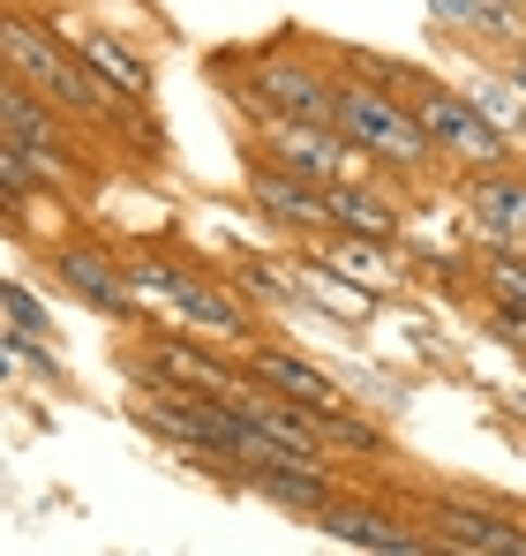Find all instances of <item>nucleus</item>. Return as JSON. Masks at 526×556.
Segmentation results:
<instances>
[{"label":"nucleus","mask_w":526,"mask_h":556,"mask_svg":"<svg viewBox=\"0 0 526 556\" xmlns=\"http://www.w3.org/2000/svg\"><path fill=\"white\" fill-rule=\"evenodd\" d=\"M0 331H15V339H46V346H61V339H53V316L38 308V293H30L23 278H8V286H0Z\"/></svg>","instance_id":"20"},{"label":"nucleus","mask_w":526,"mask_h":556,"mask_svg":"<svg viewBox=\"0 0 526 556\" xmlns=\"http://www.w3.org/2000/svg\"><path fill=\"white\" fill-rule=\"evenodd\" d=\"M489 331H497L512 354H526V308H489Z\"/></svg>","instance_id":"21"},{"label":"nucleus","mask_w":526,"mask_h":556,"mask_svg":"<svg viewBox=\"0 0 526 556\" xmlns=\"http://www.w3.org/2000/svg\"><path fill=\"white\" fill-rule=\"evenodd\" d=\"M8 76H23L38 98H53L61 113H76V121H98V128H128V136H151V121H143V98L113 91V84H98L90 76V61L76 53V38H53V23H38V15H8Z\"/></svg>","instance_id":"1"},{"label":"nucleus","mask_w":526,"mask_h":556,"mask_svg":"<svg viewBox=\"0 0 526 556\" xmlns=\"http://www.w3.org/2000/svg\"><path fill=\"white\" fill-rule=\"evenodd\" d=\"M459 211L481 233V249H526V166H481L459 174Z\"/></svg>","instance_id":"7"},{"label":"nucleus","mask_w":526,"mask_h":556,"mask_svg":"<svg viewBox=\"0 0 526 556\" xmlns=\"http://www.w3.org/2000/svg\"><path fill=\"white\" fill-rule=\"evenodd\" d=\"M249 203H256L263 226H278V233H293V241H324L331 226H339V211H331V188L309 181V174H293L286 159H249Z\"/></svg>","instance_id":"5"},{"label":"nucleus","mask_w":526,"mask_h":556,"mask_svg":"<svg viewBox=\"0 0 526 556\" xmlns=\"http://www.w3.org/2000/svg\"><path fill=\"white\" fill-rule=\"evenodd\" d=\"M466 91H474V105L497 121V128H512L519 136V121H526V91L512 84V68H474L466 76Z\"/></svg>","instance_id":"19"},{"label":"nucleus","mask_w":526,"mask_h":556,"mask_svg":"<svg viewBox=\"0 0 526 556\" xmlns=\"http://www.w3.org/2000/svg\"><path fill=\"white\" fill-rule=\"evenodd\" d=\"M76 53L90 61V76H98V84H113V91H128V98H143V105H151L159 76H151V61H143L128 38H113V30H76Z\"/></svg>","instance_id":"14"},{"label":"nucleus","mask_w":526,"mask_h":556,"mask_svg":"<svg viewBox=\"0 0 526 556\" xmlns=\"http://www.w3.org/2000/svg\"><path fill=\"white\" fill-rule=\"evenodd\" d=\"M316 527H324L331 542H353V549H376V556H422V549H437V534H429V527H406L399 511H384V504H368V496H347V489L316 511Z\"/></svg>","instance_id":"9"},{"label":"nucleus","mask_w":526,"mask_h":556,"mask_svg":"<svg viewBox=\"0 0 526 556\" xmlns=\"http://www.w3.org/2000/svg\"><path fill=\"white\" fill-rule=\"evenodd\" d=\"M309 414H316V406H309ZM316 429H324V444H331L339 459H384V452H391V437H384L361 406H324Z\"/></svg>","instance_id":"17"},{"label":"nucleus","mask_w":526,"mask_h":556,"mask_svg":"<svg viewBox=\"0 0 526 556\" xmlns=\"http://www.w3.org/2000/svg\"><path fill=\"white\" fill-rule=\"evenodd\" d=\"M331 121L347 128L361 151H376L384 166H399V174H414V181H429L443 166L437 136H429V121H422V105L399 91V84H376V76H347L339 84V105H331Z\"/></svg>","instance_id":"2"},{"label":"nucleus","mask_w":526,"mask_h":556,"mask_svg":"<svg viewBox=\"0 0 526 556\" xmlns=\"http://www.w3.org/2000/svg\"><path fill=\"white\" fill-rule=\"evenodd\" d=\"M504 68H512V84L526 91V46H512V53H504Z\"/></svg>","instance_id":"22"},{"label":"nucleus","mask_w":526,"mask_h":556,"mask_svg":"<svg viewBox=\"0 0 526 556\" xmlns=\"http://www.w3.org/2000/svg\"><path fill=\"white\" fill-rule=\"evenodd\" d=\"M406 98L422 105V121H429V136H437V151L451 166H466V174H481V166H512L519 159V143H512V128H497L474 91H459V84H437L429 68H414L406 76Z\"/></svg>","instance_id":"4"},{"label":"nucleus","mask_w":526,"mask_h":556,"mask_svg":"<svg viewBox=\"0 0 526 556\" xmlns=\"http://www.w3.org/2000/svg\"><path fill=\"white\" fill-rule=\"evenodd\" d=\"M331 105H339V84L324 76V68H309V61H293V53H278V46H263L256 53V113H301V121H331Z\"/></svg>","instance_id":"10"},{"label":"nucleus","mask_w":526,"mask_h":556,"mask_svg":"<svg viewBox=\"0 0 526 556\" xmlns=\"http://www.w3.org/2000/svg\"><path fill=\"white\" fill-rule=\"evenodd\" d=\"M46 264H53V278L76 293V301H90L98 316H136V278H128V264L105 249V241H46Z\"/></svg>","instance_id":"6"},{"label":"nucleus","mask_w":526,"mask_h":556,"mask_svg":"<svg viewBox=\"0 0 526 556\" xmlns=\"http://www.w3.org/2000/svg\"><path fill=\"white\" fill-rule=\"evenodd\" d=\"M331 211H339L347 233H376V241H399V233H406V226H399V203L376 188V174H368V181H339L331 188Z\"/></svg>","instance_id":"16"},{"label":"nucleus","mask_w":526,"mask_h":556,"mask_svg":"<svg viewBox=\"0 0 526 556\" xmlns=\"http://www.w3.org/2000/svg\"><path fill=\"white\" fill-rule=\"evenodd\" d=\"M443 30L459 38H497V46H526V0H429Z\"/></svg>","instance_id":"15"},{"label":"nucleus","mask_w":526,"mask_h":556,"mask_svg":"<svg viewBox=\"0 0 526 556\" xmlns=\"http://www.w3.org/2000/svg\"><path fill=\"white\" fill-rule=\"evenodd\" d=\"M136 278V293L159 308V316H174L188 331H211V339H256V316H249V293L241 286H226V278L196 271V264H180V256H136L128 264Z\"/></svg>","instance_id":"3"},{"label":"nucleus","mask_w":526,"mask_h":556,"mask_svg":"<svg viewBox=\"0 0 526 556\" xmlns=\"http://www.w3.org/2000/svg\"><path fill=\"white\" fill-rule=\"evenodd\" d=\"M316 256H324L331 271H347L353 286H368V293H391V286H399V241H376V233L331 226V233L316 241Z\"/></svg>","instance_id":"13"},{"label":"nucleus","mask_w":526,"mask_h":556,"mask_svg":"<svg viewBox=\"0 0 526 556\" xmlns=\"http://www.w3.org/2000/svg\"><path fill=\"white\" fill-rule=\"evenodd\" d=\"M474 278H481L489 308H526V249H481Z\"/></svg>","instance_id":"18"},{"label":"nucleus","mask_w":526,"mask_h":556,"mask_svg":"<svg viewBox=\"0 0 526 556\" xmlns=\"http://www.w3.org/2000/svg\"><path fill=\"white\" fill-rule=\"evenodd\" d=\"M143 383H174V391H211V399H234L249 369H234V362H218V354H203V346H188L174 331H151L143 339Z\"/></svg>","instance_id":"11"},{"label":"nucleus","mask_w":526,"mask_h":556,"mask_svg":"<svg viewBox=\"0 0 526 556\" xmlns=\"http://www.w3.org/2000/svg\"><path fill=\"white\" fill-rule=\"evenodd\" d=\"M519 166H526V151H519Z\"/></svg>","instance_id":"23"},{"label":"nucleus","mask_w":526,"mask_h":556,"mask_svg":"<svg viewBox=\"0 0 526 556\" xmlns=\"http://www.w3.org/2000/svg\"><path fill=\"white\" fill-rule=\"evenodd\" d=\"M241 369L256 376V383H271V391H286L293 406H353L347 399V383L331 369H316L309 354H286V346H271V339H241Z\"/></svg>","instance_id":"12"},{"label":"nucleus","mask_w":526,"mask_h":556,"mask_svg":"<svg viewBox=\"0 0 526 556\" xmlns=\"http://www.w3.org/2000/svg\"><path fill=\"white\" fill-rule=\"evenodd\" d=\"M429 534L451 556H526V527L497 504H474V496H437L429 504Z\"/></svg>","instance_id":"8"}]
</instances>
